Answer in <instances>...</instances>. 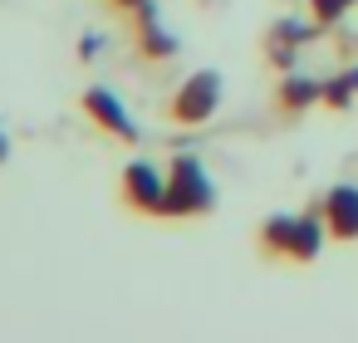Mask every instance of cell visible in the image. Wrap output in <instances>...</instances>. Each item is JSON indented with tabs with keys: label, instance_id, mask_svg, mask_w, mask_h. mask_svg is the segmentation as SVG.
Returning <instances> with one entry per match:
<instances>
[{
	"label": "cell",
	"instance_id": "cell-1",
	"mask_svg": "<svg viewBox=\"0 0 358 343\" xmlns=\"http://www.w3.org/2000/svg\"><path fill=\"white\" fill-rule=\"evenodd\" d=\"M324 240H329V226H324V211L319 206L294 211V216L289 211H275L255 231L260 255L265 260H289V265H314L319 250H324Z\"/></svg>",
	"mask_w": 358,
	"mask_h": 343
},
{
	"label": "cell",
	"instance_id": "cell-2",
	"mask_svg": "<svg viewBox=\"0 0 358 343\" xmlns=\"http://www.w3.org/2000/svg\"><path fill=\"white\" fill-rule=\"evenodd\" d=\"M216 211V182L196 152H177L167 162V211L162 221H201Z\"/></svg>",
	"mask_w": 358,
	"mask_h": 343
},
{
	"label": "cell",
	"instance_id": "cell-3",
	"mask_svg": "<svg viewBox=\"0 0 358 343\" xmlns=\"http://www.w3.org/2000/svg\"><path fill=\"white\" fill-rule=\"evenodd\" d=\"M221 98H226V84L216 69H196L177 84V94L167 98V118L177 128H206L216 113H221Z\"/></svg>",
	"mask_w": 358,
	"mask_h": 343
},
{
	"label": "cell",
	"instance_id": "cell-4",
	"mask_svg": "<svg viewBox=\"0 0 358 343\" xmlns=\"http://www.w3.org/2000/svg\"><path fill=\"white\" fill-rule=\"evenodd\" d=\"M118 191H123V206L138 211V216H162L167 211V172L157 162H148V157L123 167Z\"/></svg>",
	"mask_w": 358,
	"mask_h": 343
},
{
	"label": "cell",
	"instance_id": "cell-5",
	"mask_svg": "<svg viewBox=\"0 0 358 343\" xmlns=\"http://www.w3.org/2000/svg\"><path fill=\"white\" fill-rule=\"evenodd\" d=\"M79 108H84V118H89L99 133H108V138H118V143H138V138H143L138 123H133V113H128V103H123L113 89H103V84L84 89Z\"/></svg>",
	"mask_w": 358,
	"mask_h": 343
},
{
	"label": "cell",
	"instance_id": "cell-6",
	"mask_svg": "<svg viewBox=\"0 0 358 343\" xmlns=\"http://www.w3.org/2000/svg\"><path fill=\"white\" fill-rule=\"evenodd\" d=\"M319 211H324V226H329L334 240H358V187L353 182L329 187V196L319 201Z\"/></svg>",
	"mask_w": 358,
	"mask_h": 343
},
{
	"label": "cell",
	"instance_id": "cell-7",
	"mask_svg": "<svg viewBox=\"0 0 358 343\" xmlns=\"http://www.w3.org/2000/svg\"><path fill=\"white\" fill-rule=\"evenodd\" d=\"M275 108H280V118H304L309 108H324V84L289 69L275 89Z\"/></svg>",
	"mask_w": 358,
	"mask_h": 343
},
{
	"label": "cell",
	"instance_id": "cell-8",
	"mask_svg": "<svg viewBox=\"0 0 358 343\" xmlns=\"http://www.w3.org/2000/svg\"><path fill=\"white\" fill-rule=\"evenodd\" d=\"M133 45H138V54L152 59V64H167V59H177V50H182V40L157 20V10H148V15L133 20Z\"/></svg>",
	"mask_w": 358,
	"mask_h": 343
},
{
	"label": "cell",
	"instance_id": "cell-9",
	"mask_svg": "<svg viewBox=\"0 0 358 343\" xmlns=\"http://www.w3.org/2000/svg\"><path fill=\"white\" fill-rule=\"evenodd\" d=\"M353 98H358V79H353V69H343V74L324 79V108H329V113L353 108Z\"/></svg>",
	"mask_w": 358,
	"mask_h": 343
},
{
	"label": "cell",
	"instance_id": "cell-10",
	"mask_svg": "<svg viewBox=\"0 0 358 343\" xmlns=\"http://www.w3.org/2000/svg\"><path fill=\"white\" fill-rule=\"evenodd\" d=\"M314 35H319V25H314V20H294V15H285V20H275V25H270V40L294 45V50H304Z\"/></svg>",
	"mask_w": 358,
	"mask_h": 343
},
{
	"label": "cell",
	"instance_id": "cell-11",
	"mask_svg": "<svg viewBox=\"0 0 358 343\" xmlns=\"http://www.w3.org/2000/svg\"><path fill=\"white\" fill-rule=\"evenodd\" d=\"M353 6H358V0H309V20H314L319 30H334Z\"/></svg>",
	"mask_w": 358,
	"mask_h": 343
},
{
	"label": "cell",
	"instance_id": "cell-12",
	"mask_svg": "<svg viewBox=\"0 0 358 343\" xmlns=\"http://www.w3.org/2000/svg\"><path fill=\"white\" fill-rule=\"evenodd\" d=\"M265 54H270V64H275L280 74H289V69H299V50H294V45H280V40H265Z\"/></svg>",
	"mask_w": 358,
	"mask_h": 343
},
{
	"label": "cell",
	"instance_id": "cell-13",
	"mask_svg": "<svg viewBox=\"0 0 358 343\" xmlns=\"http://www.w3.org/2000/svg\"><path fill=\"white\" fill-rule=\"evenodd\" d=\"M108 6H113V15H128V20H138V15L157 10V0H108Z\"/></svg>",
	"mask_w": 358,
	"mask_h": 343
},
{
	"label": "cell",
	"instance_id": "cell-14",
	"mask_svg": "<svg viewBox=\"0 0 358 343\" xmlns=\"http://www.w3.org/2000/svg\"><path fill=\"white\" fill-rule=\"evenodd\" d=\"M99 50H103V35H84L79 40V59H94Z\"/></svg>",
	"mask_w": 358,
	"mask_h": 343
},
{
	"label": "cell",
	"instance_id": "cell-15",
	"mask_svg": "<svg viewBox=\"0 0 358 343\" xmlns=\"http://www.w3.org/2000/svg\"><path fill=\"white\" fill-rule=\"evenodd\" d=\"M6 157H10V138L0 133V167H6Z\"/></svg>",
	"mask_w": 358,
	"mask_h": 343
}]
</instances>
